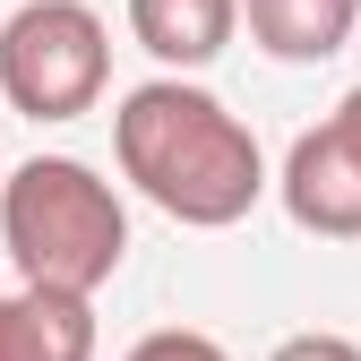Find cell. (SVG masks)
<instances>
[{
	"mask_svg": "<svg viewBox=\"0 0 361 361\" xmlns=\"http://www.w3.org/2000/svg\"><path fill=\"white\" fill-rule=\"evenodd\" d=\"M0 361H95V301L69 293H0Z\"/></svg>",
	"mask_w": 361,
	"mask_h": 361,
	"instance_id": "cell-6",
	"label": "cell"
},
{
	"mask_svg": "<svg viewBox=\"0 0 361 361\" xmlns=\"http://www.w3.org/2000/svg\"><path fill=\"white\" fill-rule=\"evenodd\" d=\"M121 361H233V353H224L215 336H198V327H155V336L129 344Z\"/></svg>",
	"mask_w": 361,
	"mask_h": 361,
	"instance_id": "cell-8",
	"label": "cell"
},
{
	"mask_svg": "<svg viewBox=\"0 0 361 361\" xmlns=\"http://www.w3.org/2000/svg\"><path fill=\"white\" fill-rule=\"evenodd\" d=\"M276 198L301 233L319 241H361V86L319 121L301 129L284 172H276Z\"/></svg>",
	"mask_w": 361,
	"mask_h": 361,
	"instance_id": "cell-4",
	"label": "cell"
},
{
	"mask_svg": "<svg viewBox=\"0 0 361 361\" xmlns=\"http://www.w3.org/2000/svg\"><path fill=\"white\" fill-rule=\"evenodd\" d=\"M241 26L267 61L310 69V61H336L353 26H361V0H241Z\"/></svg>",
	"mask_w": 361,
	"mask_h": 361,
	"instance_id": "cell-5",
	"label": "cell"
},
{
	"mask_svg": "<svg viewBox=\"0 0 361 361\" xmlns=\"http://www.w3.org/2000/svg\"><path fill=\"white\" fill-rule=\"evenodd\" d=\"M112 86V35L86 0H26L0 18V104L26 121H78Z\"/></svg>",
	"mask_w": 361,
	"mask_h": 361,
	"instance_id": "cell-3",
	"label": "cell"
},
{
	"mask_svg": "<svg viewBox=\"0 0 361 361\" xmlns=\"http://www.w3.org/2000/svg\"><path fill=\"white\" fill-rule=\"evenodd\" d=\"M267 361H361V344H353V336H327V327H310V336H284Z\"/></svg>",
	"mask_w": 361,
	"mask_h": 361,
	"instance_id": "cell-9",
	"label": "cell"
},
{
	"mask_svg": "<svg viewBox=\"0 0 361 361\" xmlns=\"http://www.w3.org/2000/svg\"><path fill=\"white\" fill-rule=\"evenodd\" d=\"M112 155L129 190L190 233H224L267 198V155L250 138V121L190 78L129 86L112 112Z\"/></svg>",
	"mask_w": 361,
	"mask_h": 361,
	"instance_id": "cell-1",
	"label": "cell"
},
{
	"mask_svg": "<svg viewBox=\"0 0 361 361\" xmlns=\"http://www.w3.org/2000/svg\"><path fill=\"white\" fill-rule=\"evenodd\" d=\"M241 26V0H129V35L180 78V69H207Z\"/></svg>",
	"mask_w": 361,
	"mask_h": 361,
	"instance_id": "cell-7",
	"label": "cell"
},
{
	"mask_svg": "<svg viewBox=\"0 0 361 361\" xmlns=\"http://www.w3.org/2000/svg\"><path fill=\"white\" fill-rule=\"evenodd\" d=\"M0 250H9L18 284L95 301L129 258V207L95 164L35 155L0 180Z\"/></svg>",
	"mask_w": 361,
	"mask_h": 361,
	"instance_id": "cell-2",
	"label": "cell"
}]
</instances>
